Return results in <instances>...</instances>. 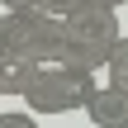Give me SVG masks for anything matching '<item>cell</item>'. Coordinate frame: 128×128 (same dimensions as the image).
I'll return each mask as SVG.
<instances>
[{"mask_svg": "<svg viewBox=\"0 0 128 128\" xmlns=\"http://www.w3.org/2000/svg\"><path fill=\"white\" fill-rule=\"evenodd\" d=\"M124 38L119 14L100 10V5H81L66 24H62V43H66V66L81 71H104V57L114 52V43Z\"/></svg>", "mask_w": 128, "mask_h": 128, "instance_id": "cell-1", "label": "cell"}, {"mask_svg": "<svg viewBox=\"0 0 128 128\" xmlns=\"http://www.w3.org/2000/svg\"><path fill=\"white\" fill-rule=\"evenodd\" d=\"M81 5H86V0H38V10H33V14L62 28V24H66V19H71V14L81 10Z\"/></svg>", "mask_w": 128, "mask_h": 128, "instance_id": "cell-6", "label": "cell"}, {"mask_svg": "<svg viewBox=\"0 0 128 128\" xmlns=\"http://www.w3.org/2000/svg\"><path fill=\"white\" fill-rule=\"evenodd\" d=\"M5 5V14H33L38 10V0H0Z\"/></svg>", "mask_w": 128, "mask_h": 128, "instance_id": "cell-8", "label": "cell"}, {"mask_svg": "<svg viewBox=\"0 0 128 128\" xmlns=\"http://www.w3.org/2000/svg\"><path fill=\"white\" fill-rule=\"evenodd\" d=\"M86 5H100V10H114L119 14V5H128V0H86Z\"/></svg>", "mask_w": 128, "mask_h": 128, "instance_id": "cell-9", "label": "cell"}, {"mask_svg": "<svg viewBox=\"0 0 128 128\" xmlns=\"http://www.w3.org/2000/svg\"><path fill=\"white\" fill-rule=\"evenodd\" d=\"M95 86H100L95 71H81V66H38L33 81H28V90L19 100H24V109L33 119L38 114H71V109H81L90 100Z\"/></svg>", "mask_w": 128, "mask_h": 128, "instance_id": "cell-2", "label": "cell"}, {"mask_svg": "<svg viewBox=\"0 0 128 128\" xmlns=\"http://www.w3.org/2000/svg\"><path fill=\"white\" fill-rule=\"evenodd\" d=\"M0 128H38V119H33L28 109H5V114H0Z\"/></svg>", "mask_w": 128, "mask_h": 128, "instance_id": "cell-7", "label": "cell"}, {"mask_svg": "<svg viewBox=\"0 0 128 128\" xmlns=\"http://www.w3.org/2000/svg\"><path fill=\"white\" fill-rule=\"evenodd\" d=\"M81 109H86V119L95 128H128V90H114V86L100 81Z\"/></svg>", "mask_w": 128, "mask_h": 128, "instance_id": "cell-3", "label": "cell"}, {"mask_svg": "<svg viewBox=\"0 0 128 128\" xmlns=\"http://www.w3.org/2000/svg\"><path fill=\"white\" fill-rule=\"evenodd\" d=\"M33 71H38L33 62H24V57H5V62H0V95H14V100H19V95L28 90Z\"/></svg>", "mask_w": 128, "mask_h": 128, "instance_id": "cell-4", "label": "cell"}, {"mask_svg": "<svg viewBox=\"0 0 128 128\" xmlns=\"http://www.w3.org/2000/svg\"><path fill=\"white\" fill-rule=\"evenodd\" d=\"M104 86H114V90H128V33L114 43V52L104 57Z\"/></svg>", "mask_w": 128, "mask_h": 128, "instance_id": "cell-5", "label": "cell"}]
</instances>
